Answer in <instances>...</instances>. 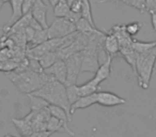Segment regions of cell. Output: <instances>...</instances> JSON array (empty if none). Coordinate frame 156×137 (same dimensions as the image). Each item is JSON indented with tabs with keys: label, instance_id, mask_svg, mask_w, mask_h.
<instances>
[{
	"label": "cell",
	"instance_id": "cell-32",
	"mask_svg": "<svg viewBox=\"0 0 156 137\" xmlns=\"http://www.w3.org/2000/svg\"><path fill=\"white\" fill-rule=\"evenodd\" d=\"M120 1L123 2L124 0H100L98 3H105V2H115V3H119Z\"/></svg>",
	"mask_w": 156,
	"mask_h": 137
},
{
	"label": "cell",
	"instance_id": "cell-13",
	"mask_svg": "<svg viewBox=\"0 0 156 137\" xmlns=\"http://www.w3.org/2000/svg\"><path fill=\"white\" fill-rule=\"evenodd\" d=\"M10 3H11L12 7V16L2 29H7L11 27L14 23L20 20L24 15L23 14V0H10Z\"/></svg>",
	"mask_w": 156,
	"mask_h": 137
},
{
	"label": "cell",
	"instance_id": "cell-1",
	"mask_svg": "<svg viewBox=\"0 0 156 137\" xmlns=\"http://www.w3.org/2000/svg\"><path fill=\"white\" fill-rule=\"evenodd\" d=\"M8 76L20 92L26 94L33 93L43 87L49 79H51V77L44 72H35L29 67L20 72H10Z\"/></svg>",
	"mask_w": 156,
	"mask_h": 137
},
{
	"label": "cell",
	"instance_id": "cell-12",
	"mask_svg": "<svg viewBox=\"0 0 156 137\" xmlns=\"http://www.w3.org/2000/svg\"><path fill=\"white\" fill-rule=\"evenodd\" d=\"M12 122L15 125V128H17L18 133L22 135V137L24 136H28V135H31L34 133L32 128V125H31L30 119H29L28 116L22 118V119H16V118H12Z\"/></svg>",
	"mask_w": 156,
	"mask_h": 137
},
{
	"label": "cell",
	"instance_id": "cell-2",
	"mask_svg": "<svg viewBox=\"0 0 156 137\" xmlns=\"http://www.w3.org/2000/svg\"><path fill=\"white\" fill-rule=\"evenodd\" d=\"M32 94L37 96H41L44 100H46L49 105H56L60 106L72 116L71 114V104L69 102L66 94V86L56 79H49L45 85L39 90L34 91Z\"/></svg>",
	"mask_w": 156,
	"mask_h": 137
},
{
	"label": "cell",
	"instance_id": "cell-33",
	"mask_svg": "<svg viewBox=\"0 0 156 137\" xmlns=\"http://www.w3.org/2000/svg\"><path fill=\"white\" fill-rule=\"evenodd\" d=\"M48 1H49V3H50V5H51L52 8L55 7V5H57V3L59 2V1H60V0H48Z\"/></svg>",
	"mask_w": 156,
	"mask_h": 137
},
{
	"label": "cell",
	"instance_id": "cell-4",
	"mask_svg": "<svg viewBox=\"0 0 156 137\" xmlns=\"http://www.w3.org/2000/svg\"><path fill=\"white\" fill-rule=\"evenodd\" d=\"M75 31L77 30H76V25L74 23L64 17H57L52 22V24L48 27L47 34L49 40L60 39V38H65L72 34Z\"/></svg>",
	"mask_w": 156,
	"mask_h": 137
},
{
	"label": "cell",
	"instance_id": "cell-9",
	"mask_svg": "<svg viewBox=\"0 0 156 137\" xmlns=\"http://www.w3.org/2000/svg\"><path fill=\"white\" fill-rule=\"evenodd\" d=\"M48 109H49L51 116L56 117L57 119H59L61 122H62L63 128H64L65 132H67V134L71 135V136H74V135H75V133H74L73 131L69 130V125H67V123L72 121V117H71V116H69V114H67L66 111H65L64 109L62 108V107L56 106V105H49V106H48Z\"/></svg>",
	"mask_w": 156,
	"mask_h": 137
},
{
	"label": "cell",
	"instance_id": "cell-8",
	"mask_svg": "<svg viewBox=\"0 0 156 137\" xmlns=\"http://www.w3.org/2000/svg\"><path fill=\"white\" fill-rule=\"evenodd\" d=\"M47 5L42 1V0H35L34 5H33L32 14L33 18L43 27L44 29H48V24H47Z\"/></svg>",
	"mask_w": 156,
	"mask_h": 137
},
{
	"label": "cell",
	"instance_id": "cell-28",
	"mask_svg": "<svg viewBox=\"0 0 156 137\" xmlns=\"http://www.w3.org/2000/svg\"><path fill=\"white\" fill-rule=\"evenodd\" d=\"M35 0H23V14L31 13Z\"/></svg>",
	"mask_w": 156,
	"mask_h": 137
},
{
	"label": "cell",
	"instance_id": "cell-26",
	"mask_svg": "<svg viewBox=\"0 0 156 137\" xmlns=\"http://www.w3.org/2000/svg\"><path fill=\"white\" fill-rule=\"evenodd\" d=\"M141 27H142L141 23L133 22V23H129V24L125 25V30H126V32H127V34L133 38L138 34L139 31L141 30Z\"/></svg>",
	"mask_w": 156,
	"mask_h": 137
},
{
	"label": "cell",
	"instance_id": "cell-30",
	"mask_svg": "<svg viewBox=\"0 0 156 137\" xmlns=\"http://www.w3.org/2000/svg\"><path fill=\"white\" fill-rule=\"evenodd\" d=\"M34 33H35V30L32 28V27L28 26L25 28V37H26V42L28 44L32 41L33 37H34Z\"/></svg>",
	"mask_w": 156,
	"mask_h": 137
},
{
	"label": "cell",
	"instance_id": "cell-5",
	"mask_svg": "<svg viewBox=\"0 0 156 137\" xmlns=\"http://www.w3.org/2000/svg\"><path fill=\"white\" fill-rule=\"evenodd\" d=\"M66 63L67 76L65 86L74 85L77 84V79L79 76V73H81V63H83V50L75 52L64 59Z\"/></svg>",
	"mask_w": 156,
	"mask_h": 137
},
{
	"label": "cell",
	"instance_id": "cell-31",
	"mask_svg": "<svg viewBox=\"0 0 156 137\" xmlns=\"http://www.w3.org/2000/svg\"><path fill=\"white\" fill-rule=\"evenodd\" d=\"M151 22H152V26H153L154 31H156V13H151Z\"/></svg>",
	"mask_w": 156,
	"mask_h": 137
},
{
	"label": "cell",
	"instance_id": "cell-35",
	"mask_svg": "<svg viewBox=\"0 0 156 137\" xmlns=\"http://www.w3.org/2000/svg\"><path fill=\"white\" fill-rule=\"evenodd\" d=\"M5 0H0V9H1V8H2V5H5Z\"/></svg>",
	"mask_w": 156,
	"mask_h": 137
},
{
	"label": "cell",
	"instance_id": "cell-16",
	"mask_svg": "<svg viewBox=\"0 0 156 137\" xmlns=\"http://www.w3.org/2000/svg\"><path fill=\"white\" fill-rule=\"evenodd\" d=\"M75 25H76V30L80 33H85V34H94V33L102 32V31L98 30L96 27L92 26V25L83 17H81Z\"/></svg>",
	"mask_w": 156,
	"mask_h": 137
},
{
	"label": "cell",
	"instance_id": "cell-6",
	"mask_svg": "<svg viewBox=\"0 0 156 137\" xmlns=\"http://www.w3.org/2000/svg\"><path fill=\"white\" fill-rule=\"evenodd\" d=\"M44 73L47 74L48 76H50L52 79L60 81V83L64 84L66 81V76H67V69H66V63H65L64 59H60L59 61H57L56 63H54L52 65H50L49 67L44 70Z\"/></svg>",
	"mask_w": 156,
	"mask_h": 137
},
{
	"label": "cell",
	"instance_id": "cell-18",
	"mask_svg": "<svg viewBox=\"0 0 156 137\" xmlns=\"http://www.w3.org/2000/svg\"><path fill=\"white\" fill-rule=\"evenodd\" d=\"M28 98H29V100H30V107H31V110L32 111L42 110V109L47 108V107L49 106V103H48L46 100H44L43 98H41V96H37L32 93H29Z\"/></svg>",
	"mask_w": 156,
	"mask_h": 137
},
{
	"label": "cell",
	"instance_id": "cell-7",
	"mask_svg": "<svg viewBox=\"0 0 156 137\" xmlns=\"http://www.w3.org/2000/svg\"><path fill=\"white\" fill-rule=\"evenodd\" d=\"M126 103V100L115 93L109 91H98L96 104L105 107H113L118 105H123Z\"/></svg>",
	"mask_w": 156,
	"mask_h": 137
},
{
	"label": "cell",
	"instance_id": "cell-29",
	"mask_svg": "<svg viewBox=\"0 0 156 137\" xmlns=\"http://www.w3.org/2000/svg\"><path fill=\"white\" fill-rule=\"evenodd\" d=\"M145 12L156 13V0H147L145 1Z\"/></svg>",
	"mask_w": 156,
	"mask_h": 137
},
{
	"label": "cell",
	"instance_id": "cell-36",
	"mask_svg": "<svg viewBox=\"0 0 156 137\" xmlns=\"http://www.w3.org/2000/svg\"><path fill=\"white\" fill-rule=\"evenodd\" d=\"M3 137H15V136H13V135H9V134H8V135H5V136H3Z\"/></svg>",
	"mask_w": 156,
	"mask_h": 137
},
{
	"label": "cell",
	"instance_id": "cell-34",
	"mask_svg": "<svg viewBox=\"0 0 156 137\" xmlns=\"http://www.w3.org/2000/svg\"><path fill=\"white\" fill-rule=\"evenodd\" d=\"M24 137H37V133H33V134L28 135V136H24Z\"/></svg>",
	"mask_w": 156,
	"mask_h": 137
},
{
	"label": "cell",
	"instance_id": "cell-25",
	"mask_svg": "<svg viewBox=\"0 0 156 137\" xmlns=\"http://www.w3.org/2000/svg\"><path fill=\"white\" fill-rule=\"evenodd\" d=\"M145 1L147 0H124L123 2L127 5L128 7H132L134 9H137L140 13L145 12Z\"/></svg>",
	"mask_w": 156,
	"mask_h": 137
},
{
	"label": "cell",
	"instance_id": "cell-23",
	"mask_svg": "<svg viewBox=\"0 0 156 137\" xmlns=\"http://www.w3.org/2000/svg\"><path fill=\"white\" fill-rule=\"evenodd\" d=\"M66 94H67V99H69V104H71V106H72V104H74L78 99L80 98L79 86H77V84L66 86Z\"/></svg>",
	"mask_w": 156,
	"mask_h": 137
},
{
	"label": "cell",
	"instance_id": "cell-20",
	"mask_svg": "<svg viewBox=\"0 0 156 137\" xmlns=\"http://www.w3.org/2000/svg\"><path fill=\"white\" fill-rule=\"evenodd\" d=\"M156 46V41L153 42H141L137 41V40H133L132 47L138 54H143V52H147L149 50H151L152 48H154Z\"/></svg>",
	"mask_w": 156,
	"mask_h": 137
},
{
	"label": "cell",
	"instance_id": "cell-17",
	"mask_svg": "<svg viewBox=\"0 0 156 137\" xmlns=\"http://www.w3.org/2000/svg\"><path fill=\"white\" fill-rule=\"evenodd\" d=\"M60 59H62V58H61L59 52H46L45 55H43V56L39 59V61H40V64L42 65V67L45 70V69L49 67L50 65H52L54 63H56L57 61H59Z\"/></svg>",
	"mask_w": 156,
	"mask_h": 137
},
{
	"label": "cell",
	"instance_id": "cell-27",
	"mask_svg": "<svg viewBox=\"0 0 156 137\" xmlns=\"http://www.w3.org/2000/svg\"><path fill=\"white\" fill-rule=\"evenodd\" d=\"M81 7H83V0H73L69 2L71 11L75 13H81Z\"/></svg>",
	"mask_w": 156,
	"mask_h": 137
},
{
	"label": "cell",
	"instance_id": "cell-21",
	"mask_svg": "<svg viewBox=\"0 0 156 137\" xmlns=\"http://www.w3.org/2000/svg\"><path fill=\"white\" fill-rule=\"evenodd\" d=\"M48 39V34H47V29H40V30H35L34 37H33L32 41L29 43V46L30 48L34 47V46H37L40 44L46 42Z\"/></svg>",
	"mask_w": 156,
	"mask_h": 137
},
{
	"label": "cell",
	"instance_id": "cell-15",
	"mask_svg": "<svg viewBox=\"0 0 156 137\" xmlns=\"http://www.w3.org/2000/svg\"><path fill=\"white\" fill-rule=\"evenodd\" d=\"M100 85H101L100 81H98L95 77H93V78L88 81L87 83H85L83 85L79 86V93H80V96H90V94L98 92Z\"/></svg>",
	"mask_w": 156,
	"mask_h": 137
},
{
	"label": "cell",
	"instance_id": "cell-14",
	"mask_svg": "<svg viewBox=\"0 0 156 137\" xmlns=\"http://www.w3.org/2000/svg\"><path fill=\"white\" fill-rule=\"evenodd\" d=\"M106 61L104 63L100 65V67L98 69V71L95 72V77L101 84L103 81H105L106 79H108L111 75V63H112V57L111 56H106Z\"/></svg>",
	"mask_w": 156,
	"mask_h": 137
},
{
	"label": "cell",
	"instance_id": "cell-19",
	"mask_svg": "<svg viewBox=\"0 0 156 137\" xmlns=\"http://www.w3.org/2000/svg\"><path fill=\"white\" fill-rule=\"evenodd\" d=\"M69 12H71V8H69V3L66 0H60L54 7V15L56 17L66 18Z\"/></svg>",
	"mask_w": 156,
	"mask_h": 137
},
{
	"label": "cell",
	"instance_id": "cell-22",
	"mask_svg": "<svg viewBox=\"0 0 156 137\" xmlns=\"http://www.w3.org/2000/svg\"><path fill=\"white\" fill-rule=\"evenodd\" d=\"M81 17L86 18L92 26H95V23L93 20V15H92L91 3L89 0H83V7H81Z\"/></svg>",
	"mask_w": 156,
	"mask_h": 137
},
{
	"label": "cell",
	"instance_id": "cell-10",
	"mask_svg": "<svg viewBox=\"0 0 156 137\" xmlns=\"http://www.w3.org/2000/svg\"><path fill=\"white\" fill-rule=\"evenodd\" d=\"M103 50L105 52L106 56H111L112 58L120 54V43L113 33L106 34L103 43Z\"/></svg>",
	"mask_w": 156,
	"mask_h": 137
},
{
	"label": "cell",
	"instance_id": "cell-11",
	"mask_svg": "<svg viewBox=\"0 0 156 137\" xmlns=\"http://www.w3.org/2000/svg\"><path fill=\"white\" fill-rule=\"evenodd\" d=\"M96 101H98V92H96V93H93V94H90V96H80V98L74 103V104H72L71 114L73 115L77 109L88 108V107L92 106L93 104H96Z\"/></svg>",
	"mask_w": 156,
	"mask_h": 137
},
{
	"label": "cell",
	"instance_id": "cell-3",
	"mask_svg": "<svg viewBox=\"0 0 156 137\" xmlns=\"http://www.w3.org/2000/svg\"><path fill=\"white\" fill-rule=\"evenodd\" d=\"M155 63L156 46L147 52L138 54L136 64V76L138 78V85L142 89H147L150 87V81H151Z\"/></svg>",
	"mask_w": 156,
	"mask_h": 137
},
{
	"label": "cell",
	"instance_id": "cell-24",
	"mask_svg": "<svg viewBox=\"0 0 156 137\" xmlns=\"http://www.w3.org/2000/svg\"><path fill=\"white\" fill-rule=\"evenodd\" d=\"M61 128H63V130H64L62 122H61L59 119H57L56 117L51 116V117L49 118V120H48V122H47L46 130L49 131V132H51V133H55V132H58V131H60Z\"/></svg>",
	"mask_w": 156,
	"mask_h": 137
}]
</instances>
